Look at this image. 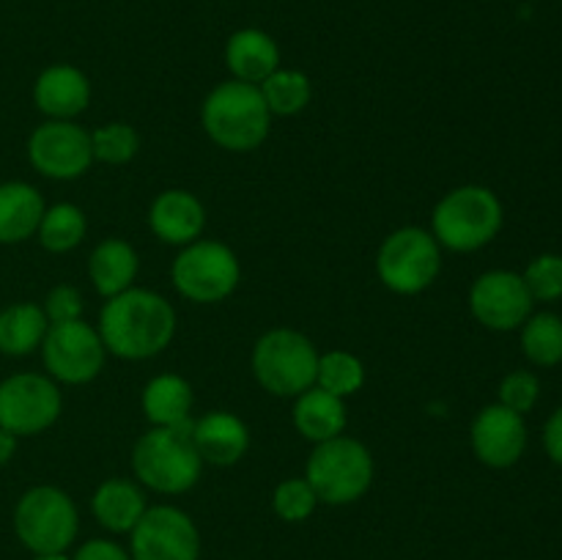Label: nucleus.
I'll return each mask as SVG.
<instances>
[{
	"label": "nucleus",
	"mask_w": 562,
	"mask_h": 560,
	"mask_svg": "<svg viewBox=\"0 0 562 560\" xmlns=\"http://www.w3.org/2000/svg\"><path fill=\"white\" fill-rule=\"evenodd\" d=\"M176 311L165 296L146 289H126L110 296L99 313L104 349L124 360H146L170 346Z\"/></svg>",
	"instance_id": "1"
},
{
	"label": "nucleus",
	"mask_w": 562,
	"mask_h": 560,
	"mask_svg": "<svg viewBox=\"0 0 562 560\" xmlns=\"http://www.w3.org/2000/svg\"><path fill=\"white\" fill-rule=\"evenodd\" d=\"M206 135L228 152H252L269 135L272 113L252 82L231 80L214 88L201 110Z\"/></svg>",
	"instance_id": "2"
},
{
	"label": "nucleus",
	"mask_w": 562,
	"mask_h": 560,
	"mask_svg": "<svg viewBox=\"0 0 562 560\" xmlns=\"http://www.w3.org/2000/svg\"><path fill=\"white\" fill-rule=\"evenodd\" d=\"M192 423L154 426L132 450L135 475L159 494H181L201 478L203 459L192 443Z\"/></svg>",
	"instance_id": "3"
},
{
	"label": "nucleus",
	"mask_w": 562,
	"mask_h": 560,
	"mask_svg": "<svg viewBox=\"0 0 562 560\" xmlns=\"http://www.w3.org/2000/svg\"><path fill=\"white\" fill-rule=\"evenodd\" d=\"M503 228V203L488 187L467 184L434 209V239L456 253L486 247Z\"/></svg>",
	"instance_id": "4"
},
{
	"label": "nucleus",
	"mask_w": 562,
	"mask_h": 560,
	"mask_svg": "<svg viewBox=\"0 0 562 560\" xmlns=\"http://www.w3.org/2000/svg\"><path fill=\"white\" fill-rule=\"evenodd\" d=\"M318 500L346 505L360 500L373 481V459L360 439L333 437L318 443L307 459V475Z\"/></svg>",
	"instance_id": "5"
},
{
	"label": "nucleus",
	"mask_w": 562,
	"mask_h": 560,
	"mask_svg": "<svg viewBox=\"0 0 562 560\" xmlns=\"http://www.w3.org/2000/svg\"><path fill=\"white\" fill-rule=\"evenodd\" d=\"M252 373L272 395H300L316 384L318 351L296 329H272L252 349Z\"/></svg>",
	"instance_id": "6"
},
{
	"label": "nucleus",
	"mask_w": 562,
	"mask_h": 560,
	"mask_svg": "<svg viewBox=\"0 0 562 560\" xmlns=\"http://www.w3.org/2000/svg\"><path fill=\"white\" fill-rule=\"evenodd\" d=\"M14 530L31 552L60 555L77 536L75 503L55 486L31 489L16 503Z\"/></svg>",
	"instance_id": "7"
},
{
	"label": "nucleus",
	"mask_w": 562,
	"mask_h": 560,
	"mask_svg": "<svg viewBox=\"0 0 562 560\" xmlns=\"http://www.w3.org/2000/svg\"><path fill=\"white\" fill-rule=\"evenodd\" d=\"M439 267V242L423 228L395 231L379 247L376 272L395 294H420L437 280Z\"/></svg>",
	"instance_id": "8"
},
{
	"label": "nucleus",
	"mask_w": 562,
	"mask_h": 560,
	"mask_svg": "<svg viewBox=\"0 0 562 560\" xmlns=\"http://www.w3.org/2000/svg\"><path fill=\"white\" fill-rule=\"evenodd\" d=\"M239 283V261L223 242H190L173 261V285L192 302H220Z\"/></svg>",
	"instance_id": "9"
},
{
	"label": "nucleus",
	"mask_w": 562,
	"mask_h": 560,
	"mask_svg": "<svg viewBox=\"0 0 562 560\" xmlns=\"http://www.w3.org/2000/svg\"><path fill=\"white\" fill-rule=\"evenodd\" d=\"M104 344L99 329L82 318L64 324H49L42 340L44 366L55 379L66 384L91 382L104 366Z\"/></svg>",
	"instance_id": "10"
},
{
	"label": "nucleus",
	"mask_w": 562,
	"mask_h": 560,
	"mask_svg": "<svg viewBox=\"0 0 562 560\" xmlns=\"http://www.w3.org/2000/svg\"><path fill=\"white\" fill-rule=\"evenodd\" d=\"M60 415V390L38 373H16L0 382V428L11 434H38Z\"/></svg>",
	"instance_id": "11"
},
{
	"label": "nucleus",
	"mask_w": 562,
	"mask_h": 560,
	"mask_svg": "<svg viewBox=\"0 0 562 560\" xmlns=\"http://www.w3.org/2000/svg\"><path fill=\"white\" fill-rule=\"evenodd\" d=\"M201 538L184 511L173 505L146 508L132 527V560H198Z\"/></svg>",
	"instance_id": "12"
},
{
	"label": "nucleus",
	"mask_w": 562,
	"mask_h": 560,
	"mask_svg": "<svg viewBox=\"0 0 562 560\" xmlns=\"http://www.w3.org/2000/svg\"><path fill=\"white\" fill-rule=\"evenodd\" d=\"M27 157L42 176L77 179L93 163L91 135L75 121H47L27 141Z\"/></svg>",
	"instance_id": "13"
},
{
	"label": "nucleus",
	"mask_w": 562,
	"mask_h": 560,
	"mask_svg": "<svg viewBox=\"0 0 562 560\" xmlns=\"http://www.w3.org/2000/svg\"><path fill=\"white\" fill-rule=\"evenodd\" d=\"M532 296L525 278L508 269H492L481 275L470 289V311L483 327L510 333L532 316Z\"/></svg>",
	"instance_id": "14"
},
{
	"label": "nucleus",
	"mask_w": 562,
	"mask_h": 560,
	"mask_svg": "<svg viewBox=\"0 0 562 560\" xmlns=\"http://www.w3.org/2000/svg\"><path fill=\"white\" fill-rule=\"evenodd\" d=\"M472 450L477 459L494 470L514 467L525 456L527 426L525 415L508 410L503 404H492L481 410L472 423Z\"/></svg>",
	"instance_id": "15"
},
{
	"label": "nucleus",
	"mask_w": 562,
	"mask_h": 560,
	"mask_svg": "<svg viewBox=\"0 0 562 560\" xmlns=\"http://www.w3.org/2000/svg\"><path fill=\"white\" fill-rule=\"evenodd\" d=\"M33 99H36V108L49 119L71 121L91 102V86H88V77L75 66H49L38 75Z\"/></svg>",
	"instance_id": "16"
},
{
	"label": "nucleus",
	"mask_w": 562,
	"mask_h": 560,
	"mask_svg": "<svg viewBox=\"0 0 562 560\" xmlns=\"http://www.w3.org/2000/svg\"><path fill=\"white\" fill-rule=\"evenodd\" d=\"M192 443L203 461L217 467H231L250 448V432L231 412H209L192 423Z\"/></svg>",
	"instance_id": "17"
},
{
	"label": "nucleus",
	"mask_w": 562,
	"mask_h": 560,
	"mask_svg": "<svg viewBox=\"0 0 562 560\" xmlns=\"http://www.w3.org/2000/svg\"><path fill=\"white\" fill-rule=\"evenodd\" d=\"M151 231L168 245H190L206 225L203 203L187 190H168L157 195L148 212Z\"/></svg>",
	"instance_id": "18"
},
{
	"label": "nucleus",
	"mask_w": 562,
	"mask_h": 560,
	"mask_svg": "<svg viewBox=\"0 0 562 560\" xmlns=\"http://www.w3.org/2000/svg\"><path fill=\"white\" fill-rule=\"evenodd\" d=\"M225 60H228V69L234 71L236 80L261 86L274 69H280V49L272 36L256 31V27H247V31L234 33L228 38Z\"/></svg>",
	"instance_id": "19"
},
{
	"label": "nucleus",
	"mask_w": 562,
	"mask_h": 560,
	"mask_svg": "<svg viewBox=\"0 0 562 560\" xmlns=\"http://www.w3.org/2000/svg\"><path fill=\"white\" fill-rule=\"evenodd\" d=\"M294 426L311 443H327V439L340 437L346 428V406L344 399L316 388L296 395L294 404Z\"/></svg>",
	"instance_id": "20"
},
{
	"label": "nucleus",
	"mask_w": 562,
	"mask_h": 560,
	"mask_svg": "<svg viewBox=\"0 0 562 560\" xmlns=\"http://www.w3.org/2000/svg\"><path fill=\"white\" fill-rule=\"evenodd\" d=\"M44 201L31 184L9 181L0 184V245H16L38 231Z\"/></svg>",
	"instance_id": "21"
},
{
	"label": "nucleus",
	"mask_w": 562,
	"mask_h": 560,
	"mask_svg": "<svg viewBox=\"0 0 562 560\" xmlns=\"http://www.w3.org/2000/svg\"><path fill=\"white\" fill-rule=\"evenodd\" d=\"M88 275H91L93 289L110 300L132 289V280L137 275V253L124 239L99 242L97 250L88 258Z\"/></svg>",
	"instance_id": "22"
},
{
	"label": "nucleus",
	"mask_w": 562,
	"mask_h": 560,
	"mask_svg": "<svg viewBox=\"0 0 562 560\" xmlns=\"http://www.w3.org/2000/svg\"><path fill=\"white\" fill-rule=\"evenodd\" d=\"M143 412L154 426H184L192 412V388L184 377L162 373L143 390Z\"/></svg>",
	"instance_id": "23"
},
{
	"label": "nucleus",
	"mask_w": 562,
	"mask_h": 560,
	"mask_svg": "<svg viewBox=\"0 0 562 560\" xmlns=\"http://www.w3.org/2000/svg\"><path fill=\"white\" fill-rule=\"evenodd\" d=\"M143 514H146V497L135 483L124 481V478L104 481L93 494V516L108 530L132 533V527L140 522Z\"/></svg>",
	"instance_id": "24"
},
{
	"label": "nucleus",
	"mask_w": 562,
	"mask_h": 560,
	"mask_svg": "<svg viewBox=\"0 0 562 560\" xmlns=\"http://www.w3.org/2000/svg\"><path fill=\"white\" fill-rule=\"evenodd\" d=\"M47 316L44 307L33 302H16V305L0 311V351L3 355H31L36 346H42L47 335Z\"/></svg>",
	"instance_id": "25"
},
{
	"label": "nucleus",
	"mask_w": 562,
	"mask_h": 560,
	"mask_svg": "<svg viewBox=\"0 0 562 560\" xmlns=\"http://www.w3.org/2000/svg\"><path fill=\"white\" fill-rule=\"evenodd\" d=\"M521 349L532 366L554 368L562 362V318L558 313H536L521 324Z\"/></svg>",
	"instance_id": "26"
},
{
	"label": "nucleus",
	"mask_w": 562,
	"mask_h": 560,
	"mask_svg": "<svg viewBox=\"0 0 562 560\" xmlns=\"http://www.w3.org/2000/svg\"><path fill=\"white\" fill-rule=\"evenodd\" d=\"M38 242L49 253L75 250L86 236V214L75 203H55L53 209H44V217L38 223Z\"/></svg>",
	"instance_id": "27"
},
{
	"label": "nucleus",
	"mask_w": 562,
	"mask_h": 560,
	"mask_svg": "<svg viewBox=\"0 0 562 560\" xmlns=\"http://www.w3.org/2000/svg\"><path fill=\"white\" fill-rule=\"evenodd\" d=\"M258 88L272 115H296L311 102V80L294 69H274Z\"/></svg>",
	"instance_id": "28"
},
{
	"label": "nucleus",
	"mask_w": 562,
	"mask_h": 560,
	"mask_svg": "<svg viewBox=\"0 0 562 560\" xmlns=\"http://www.w3.org/2000/svg\"><path fill=\"white\" fill-rule=\"evenodd\" d=\"M362 382H366V368L349 351H327L324 357H318L316 384L327 393L346 399V395L357 393Z\"/></svg>",
	"instance_id": "29"
},
{
	"label": "nucleus",
	"mask_w": 562,
	"mask_h": 560,
	"mask_svg": "<svg viewBox=\"0 0 562 560\" xmlns=\"http://www.w3.org/2000/svg\"><path fill=\"white\" fill-rule=\"evenodd\" d=\"M91 148L93 159L108 165H124L140 148V135L135 132V126L130 124H108L99 126L91 135Z\"/></svg>",
	"instance_id": "30"
},
{
	"label": "nucleus",
	"mask_w": 562,
	"mask_h": 560,
	"mask_svg": "<svg viewBox=\"0 0 562 560\" xmlns=\"http://www.w3.org/2000/svg\"><path fill=\"white\" fill-rule=\"evenodd\" d=\"M521 278H525L532 302L562 300V256L558 253H543V256L532 258Z\"/></svg>",
	"instance_id": "31"
},
{
	"label": "nucleus",
	"mask_w": 562,
	"mask_h": 560,
	"mask_svg": "<svg viewBox=\"0 0 562 560\" xmlns=\"http://www.w3.org/2000/svg\"><path fill=\"white\" fill-rule=\"evenodd\" d=\"M316 503H318L316 492H313V486L305 481V478H289V481H283L278 489H274V497H272L274 514L285 522L307 519V516L316 511Z\"/></svg>",
	"instance_id": "32"
},
{
	"label": "nucleus",
	"mask_w": 562,
	"mask_h": 560,
	"mask_svg": "<svg viewBox=\"0 0 562 560\" xmlns=\"http://www.w3.org/2000/svg\"><path fill=\"white\" fill-rule=\"evenodd\" d=\"M538 395H541V382L530 371H510L499 384V404L519 412V415H525L538 404Z\"/></svg>",
	"instance_id": "33"
},
{
	"label": "nucleus",
	"mask_w": 562,
	"mask_h": 560,
	"mask_svg": "<svg viewBox=\"0 0 562 560\" xmlns=\"http://www.w3.org/2000/svg\"><path fill=\"white\" fill-rule=\"evenodd\" d=\"M44 316L49 324L75 322L82 316V296L75 285H55L44 302Z\"/></svg>",
	"instance_id": "34"
},
{
	"label": "nucleus",
	"mask_w": 562,
	"mask_h": 560,
	"mask_svg": "<svg viewBox=\"0 0 562 560\" xmlns=\"http://www.w3.org/2000/svg\"><path fill=\"white\" fill-rule=\"evenodd\" d=\"M75 560H132V558L119 547V544L93 538V541L82 544V547L77 549Z\"/></svg>",
	"instance_id": "35"
},
{
	"label": "nucleus",
	"mask_w": 562,
	"mask_h": 560,
	"mask_svg": "<svg viewBox=\"0 0 562 560\" xmlns=\"http://www.w3.org/2000/svg\"><path fill=\"white\" fill-rule=\"evenodd\" d=\"M543 448H547L549 459L562 467V406L543 426Z\"/></svg>",
	"instance_id": "36"
},
{
	"label": "nucleus",
	"mask_w": 562,
	"mask_h": 560,
	"mask_svg": "<svg viewBox=\"0 0 562 560\" xmlns=\"http://www.w3.org/2000/svg\"><path fill=\"white\" fill-rule=\"evenodd\" d=\"M16 450V434L5 432V428H0V464H5V461L14 456Z\"/></svg>",
	"instance_id": "37"
},
{
	"label": "nucleus",
	"mask_w": 562,
	"mask_h": 560,
	"mask_svg": "<svg viewBox=\"0 0 562 560\" xmlns=\"http://www.w3.org/2000/svg\"><path fill=\"white\" fill-rule=\"evenodd\" d=\"M36 560H69V558L60 552V555H36Z\"/></svg>",
	"instance_id": "38"
}]
</instances>
